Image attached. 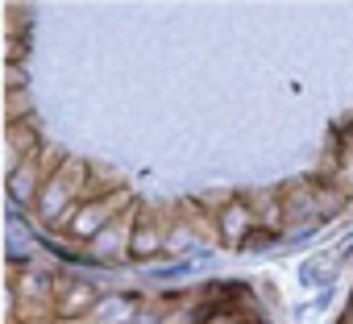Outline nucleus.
<instances>
[{
	"instance_id": "obj_1",
	"label": "nucleus",
	"mask_w": 353,
	"mask_h": 324,
	"mask_svg": "<svg viewBox=\"0 0 353 324\" xmlns=\"http://www.w3.org/2000/svg\"><path fill=\"white\" fill-rule=\"evenodd\" d=\"M83 196H88V167H83V162H63V167L46 179V188L38 192L34 212H38L42 225L63 229L67 216L83 204Z\"/></svg>"
},
{
	"instance_id": "obj_4",
	"label": "nucleus",
	"mask_w": 353,
	"mask_h": 324,
	"mask_svg": "<svg viewBox=\"0 0 353 324\" xmlns=\"http://www.w3.org/2000/svg\"><path fill=\"white\" fill-rule=\"evenodd\" d=\"M133 225H137V208H125L96 241H88L92 258L96 262H125L129 258V241H133Z\"/></svg>"
},
{
	"instance_id": "obj_2",
	"label": "nucleus",
	"mask_w": 353,
	"mask_h": 324,
	"mask_svg": "<svg viewBox=\"0 0 353 324\" xmlns=\"http://www.w3.org/2000/svg\"><path fill=\"white\" fill-rule=\"evenodd\" d=\"M125 208H133L129 204V192L125 188H112V192H104V196H92V200H83L71 216H67V233L75 237V241H96Z\"/></svg>"
},
{
	"instance_id": "obj_6",
	"label": "nucleus",
	"mask_w": 353,
	"mask_h": 324,
	"mask_svg": "<svg viewBox=\"0 0 353 324\" xmlns=\"http://www.w3.org/2000/svg\"><path fill=\"white\" fill-rule=\"evenodd\" d=\"M166 254V225L162 221H150L145 212H137V225H133V241H129V258L137 262H150Z\"/></svg>"
},
{
	"instance_id": "obj_7",
	"label": "nucleus",
	"mask_w": 353,
	"mask_h": 324,
	"mask_svg": "<svg viewBox=\"0 0 353 324\" xmlns=\"http://www.w3.org/2000/svg\"><path fill=\"white\" fill-rule=\"evenodd\" d=\"M349 324H353V307H349Z\"/></svg>"
},
{
	"instance_id": "obj_5",
	"label": "nucleus",
	"mask_w": 353,
	"mask_h": 324,
	"mask_svg": "<svg viewBox=\"0 0 353 324\" xmlns=\"http://www.w3.org/2000/svg\"><path fill=\"white\" fill-rule=\"evenodd\" d=\"M100 303V291L83 279H59L54 287V316H67V320H88Z\"/></svg>"
},
{
	"instance_id": "obj_3",
	"label": "nucleus",
	"mask_w": 353,
	"mask_h": 324,
	"mask_svg": "<svg viewBox=\"0 0 353 324\" xmlns=\"http://www.w3.org/2000/svg\"><path fill=\"white\" fill-rule=\"evenodd\" d=\"M212 233H216L225 245H233V250L250 245V237L258 233V216H254L250 200H245V196L225 200V204L216 208V216H212Z\"/></svg>"
}]
</instances>
